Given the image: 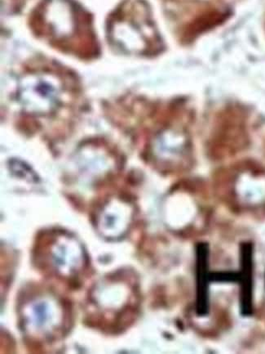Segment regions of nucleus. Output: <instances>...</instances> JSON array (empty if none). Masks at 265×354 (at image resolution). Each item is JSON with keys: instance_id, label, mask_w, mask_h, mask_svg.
Returning <instances> with one entry per match:
<instances>
[{"instance_id": "f03ea898", "label": "nucleus", "mask_w": 265, "mask_h": 354, "mask_svg": "<svg viewBox=\"0 0 265 354\" xmlns=\"http://www.w3.org/2000/svg\"><path fill=\"white\" fill-rule=\"evenodd\" d=\"M57 88L41 77L31 78L30 83L22 85L19 101L29 113L45 115L55 110L59 103Z\"/></svg>"}, {"instance_id": "f257e3e1", "label": "nucleus", "mask_w": 265, "mask_h": 354, "mask_svg": "<svg viewBox=\"0 0 265 354\" xmlns=\"http://www.w3.org/2000/svg\"><path fill=\"white\" fill-rule=\"evenodd\" d=\"M143 19V17H142ZM136 17L117 21L114 40L124 51L142 53L150 50L156 41L155 31L147 20Z\"/></svg>"}]
</instances>
